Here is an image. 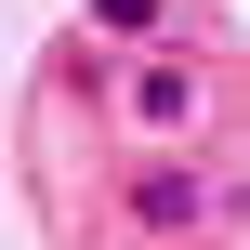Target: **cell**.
Segmentation results:
<instances>
[{"instance_id": "cell-3", "label": "cell", "mask_w": 250, "mask_h": 250, "mask_svg": "<svg viewBox=\"0 0 250 250\" xmlns=\"http://www.w3.org/2000/svg\"><path fill=\"white\" fill-rule=\"evenodd\" d=\"M92 13H105L119 40H132V26H158V0H92Z\"/></svg>"}, {"instance_id": "cell-1", "label": "cell", "mask_w": 250, "mask_h": 250, "mask_svg": "<svg viewBox=\"0 0 250 250\" xmlns=\"http://www.w3.org/2000/svg\"><path fill=\"white\" fill-rule=\"evenodd\" d=\"M119 119H132V132H185V119H198V66H132V79H119Z\"/></svg>"}, {"instance_id": "cell-2", "label": "cell", "mask_w": 250, "mask_h": 250, "mask_svg": "<svg viewBox=\"0 0 250 250\" xmlns=\"http://www.w3.org/2000/svg\"><path fill=\"white\" fill-rule=\"evenodd\" d=\"M132 211H145V224H185V211H198V171H145Z\"/></svg>"}]
</instances>
